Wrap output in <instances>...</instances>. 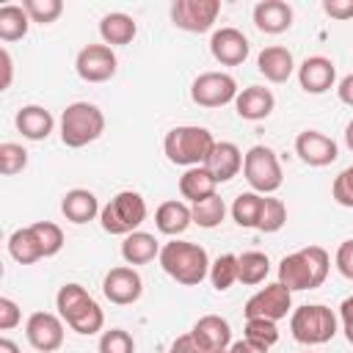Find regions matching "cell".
<instances>
[{
    "instance_id": "cell-52",
    "label": "cell",
    "mask_w": 353,
    "mask_h": 353,
    "mask_svg": "<svg viewBox=\"0 0 353 353\" xmlns=\"http://www.w3.org/2000/svg\"><path fill=\"white\" fill-rule=\"evenodd\" d=\"M345 339L353 345V328H345Z\"/></svg>"
},
{
    "instance_id": "cell-13",
    "label": "cell",
    "mask_w": 353,
    "mask_h": 353,
    "mask_svg": "<svg viewBox=\"0 0 353 353\" xmlns=\"http://www.w3.org/2000/svg\"><path fill=\"white\" fill-rule=\"evenodd\" d=\"M102 292L110 303L116 306H130L141 298L143 292V279L135 268L130 265H119V268H110L102 279Z\"/></svg>"
},
{
    "instance_id": "cell-10",
    "label": "cell",
    "mask_w": 353,
    "mask_h": 353,
    "mask_svg": "<svg viewBox=\"0 0 353 353\" xmlns=\"http://www.w3.org/2000/svg\"><path fill=\"white\" fill-rule=\"evenodd\" d=\"M221 14V0H174L171 22L188 33H207Z\"/></svg>"
},
{
    "instance_id": "cell-42",
    "label": "cell",
    "mask_w": 353,
    "mask_h": 353,
    "mask_svg": "<svg viewBox=\"0 0 353 353\" xmlns=\"http://www.w3.org/2000/svg\"><path fill=\"white\" fill-rule=\"evenodd\" d=\"M19 320H22V312H19L17 301H11V298H0V331H11V328H17Z\"/></svg>"
},
{
    "instance_id": "cell-3",
    "label": "cell",
    "mask_w": 353,
    "mask_h": 353,
    "mask_svg": "<svg viewBox=\"0 0 353 353\" xmlns=\"http://www.w3.org/2000/svg\"><path fill=\"white\" fill-rule=\"evenodd\" d=\"M55 309H58L61 320H63L72 331H77V334H83V336H91V334L102 331V325H105V314H102L99 303L88 295L85 287H80V284H74V281H72V284H63V287L58 290V295H55Z\"/></svg>"
},
{
    "instance_id": "cell-19",
    "label": "cell",
    "mask_w": 353,
    "mask_h": 353,
    "mask_svg": "<svg viewBox=\"0 0 353 353\" xmlns=\"http://www.w3.org/2000/svg\"><path fill=\"white\" fill-rule=\"evenodd\" d=\"M254 25L268 36H279L292 28V6L284 0H262L254 6Z\"/></svg>"
},
{
    "instance_id": "cell-24",
    "label": "cell",
    "mask_w": 353,
    "mask_h": 353,
    "mask_svg": "<svg viewBox=\"0 0 353 353\" xmlns=\"http://www.w3.org/2000/svg\"><path fill=\"white\" fill-rule=\"evenodd\" d=\"M61 212H63V218L66 221H72V223H88V221H94L102 210H99V201H97V196L91 193V190H85V188H74V190H69L66 196H63V201H61Z\"/></svg>"
},
{
    "instance_id": "cell-30",
    "label": "cell",
    "mask_w": 353,
    "mask_h": 353,
    "mask_svg": "<svg viewBox=\"0 0 353 353\" xmlns=\"http://www.w3.org/2000/svg\"><path fill=\"white\" fill-rule=\"evenodd\" d=\"M28 25H30V17L22 6L17 3H6L0 6V39L3 41H19L28 36Z\"/></svg>"
},
{
    "instance_id": "cell-15",
    "label": "cell",
    "mask_w": 353,
    "mask_h": 353,
    "mask_svg": "<svg viewBox=\"0 0 353 353\" xmlns=\"http://www.w3.org/2000/svg\"><path fill=\"white\" fill-rule=\"evenodd\" d=\"M295 154L306 165L323 168V165H331L339 157V149H336V141L328 138L325 132H320V130H303L295 138Z\"/></svg>"
},
{
    "instance_id": "cell-6",
    "label": "cell",
    "mask_w": 353,
    "mask_h": 353,
    "mask_svg": "<svg viewBox=\"0 0 353 353\" xmlns=\"http://www.w3.org/2000/svg\"><path fill=\"white\" fill-rule=\"evenodd\" d=\"M290 331L301 345H325L336 336V314L323 303H303L292 312Z\"/></svg>"
},
{
    "instance_id": "cell-45",
    "label": "cell",
    "mask_w": 353,
    "mask_h": 353,
    "mask_svg": "<svg viewBox=\"0 0 353 353\" xmlns=\"http://www.w3.org/2000/svg\"><path fill=\"white\" fill-rule=\"evenodd\" d=\"M168 353H201V347L196 345V339L190 334H182V336L174 339V345H171Z\"/></svg>"
},
{
    "instance_id": "cell-26",
    "label": "cell",
    "mask_w": 353,
    "mask_h": 353,
    "mask_svg": "<svg viewBox=\"0 0 353 353\" xmlns=\"http://www.w3.org/2000/svg\"><path fill=\"white\" fill-rule=\"evenodd\" d=\"M193 223V212H190V207L185 204V201H163L160 207H157V212H154V226H157V232H163V234H168V237H176V234H182L188 226Z\"/></svg>"
},
{
    "instance_id": "cell-48",
    "label": "cell",
    "mask_w": 353,
    "mask_h": 353,
    "mask_svg": "<svg viewBox=\"0 0 353 353\" xmlns=\"http://www.w3.org/2000/svg\"><path fill=\"white\" fill-rule=\"evenodd\" d=\"M336 94H339V99H342L345 105H350V108H353V72H350V74H345V77L339 80Z\"/></svg>"
},
{
    "instance_id": "cell-23",
    "label": "cell",
    "mask_w": 353,
    "mask_h": 353,
    "mask_svg": "<svg viewBox=\"0 0 353 353\" xmlns=\"http://www.w3.org/2000/svg\"><path fill=\"white\" fill-rule=\"evenodd\" d=\"M14 124L22 132V138H28V141H44V138H50V132L55 127V119L41 105H25V108L17 110Z\"/></svg>"
},
{
    "instance_id": "cell-54",
    "label": "cell",
    "mask_w": 353,
    "mask_h": 353,
    "mask_svg": "<svg viewBox=\"0 0 353 353\" xmlns=\"http://www.w3.org/2000/svg\"><path fill=\"white\" fill-rule=\"evenodd\" d=\"M306 353H309V350H306Z\"/></svg>"
},
{
    "instance_id": "cell-39",
    "label": "cell",
    "mask_w": 353,
    "mask_h": 353,
    "mask_svg": "<svg viewBox=\"0 0 353 353\" xmlns=\"http://www.w3.org/2000/svg\"><path fill=\"white\" fill-rule=\"evenodd\" d=\"M22 8L28 11L30 22H39V25H50L63 14L61 0H22Z\"/></svg>"
},
{
    "instance_id": "cell-12",
    "label": "cell",
    "mask_w": 353,
    "mask_h": 353,
    "mask_svg": "<svg viewBox=\"0 0 353 353\" xmlns=\"http://www.w3.org/2000/svg\"><path fill=\"white\" fill-rule=\"evenodd\" d=\"M119 58L108 44H85L74 58V72L85 83H105L116 74Z\"/></svg>"
},
{
    "instance_id": "cell-8",
    "label": "cell",
    "mask_w": 353,
    "mask_h": 353,
    "mask_svg": "<svg viewBox=\"0 0 353 353\" xmlns=\"http://www.w3.org/2000/svg\"><path fill=\"white\" fill-rule=\"evenodd\" d=\"M243 176L251 185V190L259 193V196L276 193L281 188V182H284L281 163H279L276 152L270 146H262V143L251 146L243 154Z\"/></svg>"
},
{
    "instance_id": "cell-5",
    "label": "cell",
    "mask_w": 353,
    "mask_h": 353,
    "mask_svg": "<svg viewBox=\"0 0 353 353\" xmlns=\"http://www.w3.org/2000/svg\"><path fill=\"white\" fill-rule=\"evenodd\" d=\"M105 132V116L94 102H72L61 113V141L69 149L94 143Z\"/></svg>"
},
{
    "instance_id": "cell-35",
    "label": "cell",
    "mask_w": 353,
    "mask_h": 353,
    "mask_svg": "<svg viewBox=\"0 0 353 353\" xmlns=\"http://www.w3.org/2000/svg\"><path fill=\"white\" fill-rule=\"evenodd\" d=\"M210 281L218 292H226L237 281V254H221L210 265Z\"/></svg>"
},
{
    "instance_id": "cell-2",
    "label": "cell",
    "mask_w": 353,
    "mask_h": 353,
    "mask_svg": "<svg viewBox=\"0 0 353 353\" xmlns=\"http://www.w3.org/2000/svg\"><path fill=\"white\" fill-rule=\"evenodd\" d=\"M160 268L185 287H196L210 276V256L199 243H188V240H171L160 248Z\"/></svg>"
},
{
    "instance_id": "cell-4",
    "label": "cell",
    "mask_w": 353,
    "mask_h": 353,
    "mask_svg": "<svg viewBox=\"0 0 353 353\" xmlns=\"http://www.w3.org/2000/svg\"><path fill=\"white\" fill-rule=\"evenodd\" d=\"M215 138L207 127H196V124H182L165 132L163 138V152L174 165H185V168H196L204 165L207 157L215 149Z\"/></svg>"
},
{
    "instance_id": "cell-49",
    "label": "cell",
    "mask_w": 353,
    "mask_h": 353,
    "mask_svg": "<svg viewBox=\"0 0 353 353\" xmlns=\"http://www.w3.org/2000/svg\"><path fill=\"white\" fill-rule=\"evenodd\" d=\"M339 320H342V328H353V295H347L339 303Z\"/></svg>"
},
{
    "instance_id": "cell-22",
    "label": "cell",
    "mask_w": 353,
    "mask_h": 353,
    "mask_svg": "<svg viewBox=\"0 0 353 353\" xmlns=\"http://www.w3.org/2000/svg\"><path fill=\"white\" fill-rule=\"evenodd\" d=\"M256 69L259 74H265V80L270 83H287L290 74L295 72V61H292V52L287 47H265L259 55H256Z\"/></svg>"
},
{
    "instance_id": "cell-20",
    "label": "cell",
    "mask_w": 353,
    "mask_h": 353,
    "mask_svg": "<svg viewBox=\"0 0 353 353\" xmlns=\"http://www.w3.org/2000/svg\"><path fill=\"white\" fill-rule=\"evenodd\" d=\"M273 108H276V97L265 85H248L234 99V110L245 121H262L273 113Z\"/></svg>"
},
{
    "instance_id": "cell-36",
    "label": "cell",
    "mask_w": 353,
    "mask_h": 353,
    "mask_svg": "<svg viewBox=\"0 0 353 353\" xmlns=\"http://www.w3.org/2000/svg\"><path fill=\"white\" fill-rule=\"evenodd\" d=\"M30 229H33V234H36L41 251H44V259L47 256H55L63 248V229L58 223H52V221H36V223H30Z\"/></svg>"
},
{
    "instance_id": "cell-17",
    "label": "cell",
    "mask_w": 353,
    "mask_h": 353,
    "mask_svg": "<svg viewBox=\"0 0 353 353\" xmlns=\"http://www.w3.org/2000/svg\"><path fill=\"white\" fill-rule=\"evenodd\" d=\"M248 39L237 28H221L210 36V52L221 66H240L248 58Z\"/></svg>"
},
{
    "instance_id": "cell-21",
    "label": "cell",
    "mask_w": 353,
    "mask_h": 353,
    "mask_svg": "<svg viewBox=\"0 0 353 353\" xmlns=\"http://www.w3.org/2000/svg\"><path fill=\"white\" fill-rule=\"evenodd\" d=\"M204 168L215 176L218 185H221V182H229V179H234V176L240 174V168H243V152H240L237 143H232V141H218L215 149H212V154L207 157Z\"/></svg>"
},
{
    "instance_id": "cell-27",
    "label": "cell",
    "mask_w": 353,
    "mask_h": 353,
    "mask_svg": "<svg viewBox=\"0 0 353 353\" xmlns=\"http://www.w3.org/2000/svg\"><path fill=\"white\" fill-rule=\"evenodd\" d=\"M215 188H218V182H215V176H212L204 165L188 168V171L179 176V193H182V199H188L190 204H199V201L215 196Z\"/></svg>"
},
{
    "instance_id": "cell-41",
    "label": "cell",
    "mask_w": 353,
    "mask_h": 353,
    "mask_svg": "<svg viewBox=\"0 0 353 353\" xmlns=\"http://www.w3.org/2000/svg\"><path fill=\"white\" fill-rule=\"evenodd\" d=\"M331 196H334L336 204L353 207V165H347L345 171H339V176L331 185Z\"/></svg>"
},
{
    "instance_id": "cell-33",
    "label": "cell",
    "mask_w": 353,
    "mask_h": 353,
    "mask_svg": "<svg viewBox=\"0 0 353 353\" xmlns=\"http://www.w3.org/2000/svg\"><path fill=\"white\" fill-rule=\"evenodd\" d=\"M190 212H193V223H199L201 229H215V226H221V221L226 218V204H223V199L215 193V196H210V199L193 204Z\"/></svg>"
},
{
    "instance_id": "cell-32",
    "label": "cell",
    "mask_w": 353,
    "mask_h": 353,
    "mask_svg": "<svg viewBox=\"0 0 353 353\" xmlns=\"http://www.w3.org/2000/svg\"><path fill=\"white\" fill-rule=\"evenodd\" d=\"M262 199L259 193L248 190V193H240L232 204V218L237 226L243 229H256V221H259V210H262Z\"/></svg>"
},
{
    "instance_id": "cell-11",
    "label": "cell",
    "mask_w": 353,
    "mask_h": 353,
    "mask_svg": "<svg viewBox=\"0 0 353 353\" xmlns=\"http://www.w3.org/2000/svg\"><path fill=\"white\" fill-rule=\"evenodd\" d=\"M292 309V292L284 287V284H279V281H273V284H265L259 292H254L248 301H245V309H243V314H245V320H251V317H265V320H281V317H287V312Z\"/></svg>"
},
{
    "instance_id": "cell-40",
    "label": "cell",
    "mask_w": 353,
    "mask_h": 353,
    "mask_svg": "<svg viewBox=\"0 0 353 353\" xmlns=\"http://www.w3.org/2000/svg\"><path fill=\"white\" fill-rule=\"evenodd\" d=\"M99 353H135V339L124 328H110L99 336Z\"/></svg>"
},
{
    "instance_id": "cell-47",
    "label": "cell",
    "mask_w": 353,
    "mask_h": 353,
    "mask_svg": "<svg viewBox=\"0 0 353 353\" xmlns=\"http://www.w3.org/2000/svg\"><path fill=\"white\" fill-rule=\"evenodd\" d=\"M270 347H262V345H256V342H251V339H237V342H232V347H229V353H268Z\"/></svg>"
},
{
    "instance_id": "cell-14",
    "label": "cell",
    "mask_w": 353,
    "mask_h": 353,
    "mask_svg": "<svg viewBox=\"0 0 353 353\" xmlns=\"http://www.w3.org/2000/svg\"><path fill=\"white\" fill-rule=\"evenodd\" d=\"M25 336L30 347L41 353H55L63 345V320L52 312H33L25 323Z\"/></svg>"
},
{
    "instance_id": "cell-50",
    "label": "cell",
    "mask_w": 353,
    "mask_h": 353,
    "mask_svg": "<svg viewBox=\"0 0 353 353\" xmlns=\"http://www.w3.org/2000/svg\"><path fill=\"white\" fill-rule=\"evenodd\" d=\"M0 353H19V347H17V342H14V339L3 336V339H0Z\"/></svg>"
},
{
    "instance_id": "cell-9",
    "label": "cell",
    "mask_w": 353,
    "mask_h": 353,
    "mask_svg": "<svg viewBox=\"0 0 353 353\" xmlns=\"http://www.w3.org/2000/svg\"><path fill=\"white\" fill-rule=\"evenodd\" d=\"M237 83L226 72H204L190 83V99L199 108H221L237 99Z\"/></svg>"
},
{
    "instance_id": "cell-43",
    "label": "cell",
    "mask_w": 353,
    "mask_h": 353,
    "mask_svg": "<svg viewBox=\"0 0 353 353\" xmlns=\"http://www.w3.org/2000/svg\"><path fill=\"white\" fill-rule=\"evenodd\" d=\"M323 11L339 22L353 19V0H323Z\"/></svg>"
},
{
    "instance_id": "cell-18",
    "label": "cell",
    "mask_w": 353,
    "mask_h": 353,
    "mask_svg": "<svg viewBox=\"0 0 353 353\" xmlns=\"http://www.w3.org/2000/svg\"><path fill=\"white\" fill-rule=\"evenodd\" d=\"M336 80V66L325 55H309L298 66V83L306 94H325Z\"/></svg>"
},
{
    "instance_id": "cell-34",
    "label": "cell",
    "mask_w": 353,
    "mask_h": 353,
    "mask_svg": "<svg viewBox=\"0 0 353 353\" xmlns=\"http://www.w3.org/2000/svg\"><path fill=\"white\" fill-rule=\"evenodd\" d=\"M284 223H287V207H284V201H281V199H273V196H265V199H262V210H259L256 229L265 232V234H273V232H279Z\"/></svg>"
},
{
    "instance_id": "cell-46",
    "label": "cell",
    "mask_w": 353,
    "mask_h": 353,
    "mask_svg": "<svg viewBox=\"0 0 353 353\" xmlns=\"http://www.w3.org/2000/svg\"><path fill=\"white\" fill-rule=\"evenodd\" d=\"M0 63H3V83H0V91H6L11 85V77H14V61H11V52L3 47L0 50Z\"/></svg>"
},
{
    "instance_id": "cell-38",
    "label": "cell",
    "mask_w": 353,
    "mask_h": 353,
    "mask_svg": "<svg viewBox=\"0 0 353 353\" xmlns=\"http://www.w3.org/2000/svg\"><path fill=\"white\" fill-rule=\"evenodd\" d=\"M25 165H28V152L22 143H11V141L0 143V174L3 176H14L25 171Z\"/></svg>"
},
{
    "instance_id": "cell-44",
    "label": "cell",
    "mask_w": 353,
    "mask_h": 353,
    "mask_svg": "<svg viewBox=\"0 0 353 353\" xmlns=\"http://www.w3.org/2000/svg\"><path fill=\"white\" fill-rule=\"evenodd\" d=\"M336 270L353 281V240H345L336 248Z\"/></svg>"
},
{
    "instance_id": "cell-1",
    "label": "cell",
    "mask_w": 353,
    "mask_h": 353,
    "mask_svg": "<svg viewBox=\"0 0 353 353\" xmlns=\"http://www.w3.org/2000/svg\"><path fill=\"white\" fill-rule=\"evenodd\" d=\"M331 256L320 245H306L295 254H287L279 262V284H284L290 292L298 290H314L328 279Z\"/></svg>"
},
{
    "instance_id": "cell-51",
    "label": "cell",
    "mask_w": 353,
    "mask_h": 353,
    "mask_svg": "<svg viewBox=\"0 0 353 353\" xmlns=\"http://www.w3.org/2000/svg\"><path fill=\"white\" fill-rule=\"evenodd\" d=\"M345 143H347V149L353 152V119H350L347 127H345Z\"/></svg>"
},
{
    "instance_id": "cell-53",
    "label": "cell",
    "mask_w": 353,
    "mask_h": 353,
    "mask_svg": "<svg viewBox=\"0 0 353 353\" xmlns=\"http://www.w3.org/2000/svg\"><path fill=\"white\" fill-rule=\"evenodd\" d=\"M215 353H229V347H226V350H215Z\"/></svg>"
},
{
    "instance_id": "cell-37",
    "label": "cell",
    "mask_w": 353,
    "mask_h": 353,
    "mask_svg": "<svg viewBox=\"0 0 353 353\" xmlns=\"http://www.w3.org/2000/svg\"><path fill=\"white\" fill-rule=\"evenodd\" d=\"M245 339L262 345V347H273L279 342V328L273 320H265V317H251L245 320V331H243Z\"/></svg>"
},
{
    "instance_id": "cell-31",
    "label": "cell",
    "mask_w": 353,
    "mask_h": 353,
    "mask_svg": "<svg viewBox=\"0 0 353 353\" xmlns=\"http://www.w3.org/2000/svg\"><path fill=\"white\" fill-rule=\"evenodd\" d=\"M270 273V259L262 251H245L237 256V281L240 284H262Z\"/></svg>"
},
{
    "instance_id": "cell-16",
    "label": "cell",
    "mask_w": 353,
    "mask_h": 353,
    "mask_svg": "<svg viewBox=\"0 0 353 353\" xmlns=\"http://www.w3.org/2000/svg\"><path fill=\"white\" fill-rule=\"evenodd\" d=\"M190 336L196 339V345L201 347V353H215V350L232 347V325L221 314H204V317H199L193 323V328H190Z\"/></svg>"
},
{
    "instance_id": "cell-25",
    "label": "cell",
    "mask_w": 353,
    "mask_h": 353,
    "mask_svg": "<svg viewBox=\"0 0 353 353\" xmlns=\"http://www.w3.org/2000/svg\"><path fill=\"white\" fill-rule=\"evenodd\" d=\"M138 33V25L130 14L124 11H110L99 19V36L108 47H121V44H130Z\"/></svg>"
},
{
    "instance_id": "cell-28",
    "label": "cell",
    "mask_w": 353,
    "mask_h": 353,
    "mask_svg": "<svg viewBox=\"0 0 353 353\" xmlns=\"http://www.w3.org/2000/svg\"><path fill=\"white\" fill-rule=\"evenodd\" d=\"M154 256H160V243H157L154 234L138 229V232H132V234L124 237V243H121V259L127 265H146Z\"/></svg>"
},
{
    "instance_id": "cell-29",
    "label": "cell",
    "mask_w": 353,
    "mask_h": 353,
    "mask_svg": "<svg viewBox=\"0 0 353 353\" xmlns=\"http://www.w3.org/2000/svg\"><path fill=\"white\" fill-rule=\"evenodd\" d=\"M8 254L19 265H33V262L44 259V251H41V245H39V240H36V234H33L30 226H22V229L11 232V237H8Z\"/></svg>"
},
{
    "instance_id": "cell-7",
    "label": "cell",
    "mask_w": 353,
    "mask_h": 353,
    "mask_svg": "<svg viewBox=\"0 0 353 353\" xmlns=\"http://www.w3.org/2000/svg\"><path fill=\"white\" fill-rule=\"evenodd\" d=\"M146 221V201L141 193L135 190H121L116 193L99 212V223L108 234H132L138 232V226Z\"/></svg>"
}]
</instances>
